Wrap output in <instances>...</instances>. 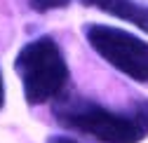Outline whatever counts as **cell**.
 <instances>
[{
  "mask_svg": "<svg viewBox=\"0 0 148 143\" xmlns=\"http://www.w3.org/2000/svg\"><path fill=\"white\" fill-rule=\"evenodd\" d=\"M54 117L61 127L101 143H141L148 136V99L127 110H113L89 99H68L54 106Z\"/></svg>",
  "mask_w": 148,
  "mask_h": 143,
  "instance_id": "obj_1",
  "label": "cell"
},
{
  "mask_svg": "<svg viewBox=\"0 0 148 143\" xmlns=\"http://www.w3.org/2000/svg\"><path fill=\"white\" fill-rule=\"evenodd\" d=\"M14 70L21 80L24 99L31 106H40L61 96L68 84V63L64 52L47 35L21 47L14 61Z\"/></svg>",
  "mask_w": 148,
  "mask_h": 143,
  "instance_id": "obj_2",
  "label": "cell"
},
{
  "mask_svg": "<svg viewBox=\"0 0 148 143\" xmlns=\"http://www.w3.org/2000/svg\"><path fill=\"white\" fill-rule=\"evenodd\" d=\"M85 38L94 52L113 68L141 84H148V42L122 28L89 24L85 26Z\"/></svg>",
  "mask_w": 148,
  "mask_h": 143,
  "instance_id": "obj_3",
  "label": "cell"
},
{
  "mask_svg": "<svg viewBox=\"0 0 148 143\" xmlns=\"http://www.w3.org/2000/svg\"><path fill=\"white\" fill-rule=\"evenodd\" d=\"M87 7H97L101 12H108L122 21L134 24L136 28L148 33V5H141L136 0H80Z\"/></svg>",
  "mask_w": 148,
  "mask_h": 143,
  "instance_id": "obj_4",
  "label": "cell"
},
{
  "mask_svg": "<svg viewBox=\"0 0 148 143\" xmlns=\"http://www.w3.org/2000/svg\"><path fill=\"white\" fill-rule=\"evenodd\" d=\"M71 0H28V5L33 12H49V10H59V7H66Z\"/></svg>",
  "mask_w": 148,
  "mask_h": 143,
  "instance_id": "obj_5",
  "label": "cell"
},
{
  "mask_svg": "<svg viewBox=\"0 0 148 143\" xmlns=\"http://www.w3.org/2000/svg\"><path fill=\"white\" fill-rule=\"evenodd\" d=\"M47 143H78L75 138H71V136H64V134H54L47 138Z\"/></svg>",
  "mask_w": 148,
  "mask_h": 143,
  "instance_id": "obj_6",
  "label": "cell"
},
{
  "mask_svg": "<svg viewBox=\"0 0 148 143\" xmlns=\"http://www.w3.org/2000/svg\"><path fill=\"white\" fill-rule=\"evenodd\" d=\"M5 103V84H3V73H0V108Z\"/></svg>",
  "mask_w": 148,
  "mask_h": 143,
  "instance_id": "obj_7",
  "label": "cell"
}]
</instances>
